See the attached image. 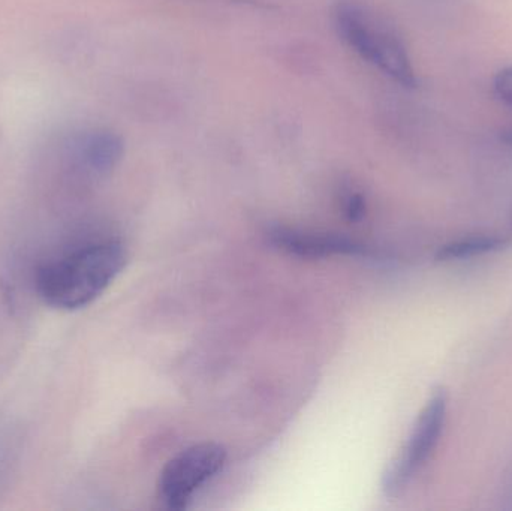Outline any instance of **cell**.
<instances>
[{
  "instance_id": "1",
  "label": "cell",
  "mask_w": 512,
  "mask_h": 511,
  "mask_svg": "<svg viewBox=\"0 0 512 511\" xmlns=\"http://www.w3.org/2000/svg\"><path fill=\"white\" fill-rule=\"evenodd\" d=\"M126 251L116 240L92 243L42 264L35 275L39 299L60 311H77L95 302L122 273Z\"/></svg>"
},
{
  "instance_id": "2",
  "label": "cell",
  "mask_w": 512,
  "mask_h": 511,
  "mask_svg": "<svg viewBox=\"0 0 512 511\" xmlns=\"http://www.w3.org/2000/svg\"><path fill=\"white\" fill-rule=\"evenodd\" d=\"M334 18L340 38L355 53L403 87L417 86L408 50L387 18L358 2L339 3Z\"/></svg>"
},
{
  "instance_id": "3",
  "label": "cell",
  "mask_w": 512,
  "mask_h": 511,
  "mask_svg": "<svg viewBox=\"0 0 512 511\" xmlns=\"http://www.w3.org/2000/svg\"><path fill=\"white\" fill-rule=\"evenodd\" d=\"M227 452L213 443L197 444L168 462L159 479V498L168 510L186 509L198 489L224 468Z\"/></svg>"
},
{
  "instance_id": "4",
  "label": "cell",
  "mask_w": 512,
  "mask_h": 511,
  "mask_svg": "<svg viewBox=\"0 0 512 511\" xmlns=\"http://www.w3.org/2000/svg\"><path fill=\"white\" fill-rule=\"evenodd\" d=\"M447 404L444 390H436L426 408L421 411L405 450L391 464L382 479V489L388 497L399 495L435 452L444 431Z\"/></svg>"
},
{
  "instance_id": "5",
  "label": "cell",
  "mask_w": 512,
  "mask_h": 511,
  "mask_svg": "<svg viewBox=\"0 0 512 511\" xmlns=\"http://www.w3.org/2000/svg\"><path fill=\"white\" fill-rule=\"evenodd\" d=\"M268 237L277 248L298 257L321 258L331 255H358L364 252L360 243L339 234L274 227Z\"/></svg>"
},
{
  "instance_id": "6",
  "label": "cell",
  "mask_w": 512,
  "mask_h": 511,
  "mask_svg": "<svg viewBox=\"0 0 512 511\" xmlns=\"http://www.w3.org/2000/svg\"><path fill=\"white\" fill-rule=\"evenodd\" d=\"M77 155L87 170L104 176L113 171L122 159V138L110 131L90 132L81 137Z\"/></svg>"
},
{
  "instance_id": "7",
  "label": "cell",
  "mask_w": 512,
  "mask_h": 511,
  "mask_svg": "<svg viewBox=\"0 0 512 511\" xmlns=\"http://www.w3.org/2000/svg\"><path fill=\"white\" fill-rule=\"evenodd\" d=\"M508 245V240L498 236H477L469 239L456 240L439 249V261H459L466 258H474L477 255L489 254V252L501 251Z\"/></svg>"
},
{
  "instance_id": "8",
  "label": "cell",
  "mask_w": 512,
  "mask_h": 511,
  "mask_svg": "<svg viewBox=\"0 0 512 511\" xmlns=\"http://www.w3.org/2000/svg\"><path fill=\"white\" fill-rule=\"evenodd\" d=\"M493 87H495L496 96L505 105L512 108V66H508V68L498 72Z\"/></svg>"
},
{
  "instance_id": "9",
  "label": "cell",
  "mask_w": 512,
  "mask_h": 511,
  "mask_svg": "<svg viewBox=\"0 0 512 511\" xmlns=\"http://www.w3.org/2000/svg\"><path fill=\"white\" fill-rule=\"evenodd\" d=\"M345 213L351 221H360L366 213V201L357 192H351L345 198Z\"/></svg>"
},
{
  "instance_id": "10",
  "label": "cell",
  "mask_w": 512,
  "mask_h": 511,
  "mask_svg": "<svg viewBox=\"0 0 512 511\" xmlns=\"http://www.w3.org/2000/svg\"><path fill=\"white\" fill-rule=\"evenodd\" d=\"M501 140L504 141L505 144H508V146L512 147V128L505 129V131L502 132Z\"/></svg>"
}]
</instances>
